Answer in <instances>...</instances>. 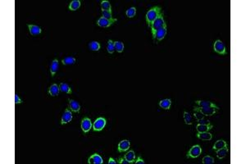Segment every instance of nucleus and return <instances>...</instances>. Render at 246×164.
Listing matches in <instances>:
<instances>
[{
	"instance_id": "1",
	"label": "nucleus",
	"mask_w": 246,
	"mask_h": 164,
	"mask_svg": "<svg viewBox=\"0 0 246 164\" xmlns=\"http://www.w3.org/2000/svg\"><path fill=\"white\" fill-rule=\"evenodd\" d=\"M161 12H162V8L158 6H155L148 11V12L146 13V22L148 26L149 27L151 26L153 22L156 20V18L159 16Z\"/></svg>"
},
{
	"instance_id": "2",
	"label": "nucleus",
	"mask_w": 246,
	"mask_h": 164,
	"mask_svg": "<svg viewBox=\"0 0 246 164\" xmlns=\"http://www.w3.org/2000/svg\"><path fill=\"white\" fill-rule=\"evenodd\" d=\"M165 24H166V22H165V20H164V16H163V12H161L159 16L156 18V20L153 22L151 26H150L153 39H154V36H155V33H156L157 31L159 28H161Z\"/></svg>"
},
{
	"instance_id": "3",
	"label": "nucleus",
	"mask_w": 246,
	"mask_h": 164,
	"mask_svg": "<svg viewBox=\"0 0 246 164\" xmlns=\"http://www.w3.org/2000/svg\"><path fill=\"white\" fill-rule=\"evenodd\" d=\"M220 108L218 106L215 107H205V108H200V107H194V111H199L205 117H211L214 115L216 112L218 111Z\"/></svg>"
},
{
	"instance_id": "4",
	"label": "nucleus",
	"mask_w": 246,
	"mask_h": 164,
	"mask_svg": "<svg viewBox=\"0 0 246 164\" xmlns=\"http://www.w3.org/2000/svg\"><path fill=\"white\" fill-rule=\"evenodd\" d=\"M201 154L202 148L200 147V145L196 144V145L191 147V149L189 150L186 156H187L188 158H196V157H199Z\"/></svg>"
},
{
	"instance_id": "5",
	"label": "nucleus",
	"mask_w": 246,
	"mask_h": 164,
	"mask_svg": "<svg viewBox=\"0 0 246 164\" xmlns=\"http://www.w3.org/2000/svg\"><path fill=\"white\" fill-rule=\"evenodd\" d=\"M213 49H214L215 52H217V53H218V54H221V55L226 54V49L225 44L220 39H218V40L215 41L214 45H213Z\"/></svg>"
},
{
	"instance_id": "6",
	"label": "nucleus",
	"mask_w": 246,
	"mask_h": 164,
	"mask_svg": "<svg viewBox=\"0 0 246 164\" xmlns=\"http://www.w3.org/2000/svg\"><path fill=\"white\" fill-rule=\"evenodd\" d=\"M106 124H107L106 119L104 117H99L94 121L93 124V130L94 131H101L105 127Z\"/></svg>"
},
{
	"instance_id": "7",
	"label": "nucleus",
	"mask_w": 246,
	"mask_h": 164,
	"mask_svg": "<svg viewBox=\"0 0 246 164\" xmlns=\"http://www.w3.org/2000/svg\"><path fill=\"white\" fill-rule=\"evenodd\" d=\"M116 21H118V19H113V20H107L106 18L101 17L99 20L97 21V25L100 27H104V28H107L111 26L112 25L115 23Z\"/></svg>"
},
{
	"instance_id": "8",
	"label": "nucleus",
	"mask_w": 246,
	"mask_h": 164,
	"mask_svg": "<svg viewBox=\"0 0 246 164\" xmlns=\"http://www.w3.org/2000/svg\"><path fill=\"white\" fill-rule=\"evenodd\" d=\"M81 129L83 130L84 133H88L90 130V129L93 127L92 122L89 117H84L81 121Z\"/></svg>"
},
{
	"instance_id": "9",
	"label": "nucleus",
	"mask_w": 246,
	"mask_h": 164,
	"mask_svg": "<svg viewBox=\"0 0 246 164\" xmlns=\"http://www.w3.org/2000/svg\"><path fill=\"white\" fill-rule=\"evenodd\" d=\"M166 24L163 26L161 28H159L155 33V36H154V39H157L158 41H161L163 40V39L165 38V36L166 35Z\"/></svg>"
},
{
	"instance_id": "10",
	"label": "nucleus",
	"mask_w": 246,
	"mask_h": 164,
	"mask_svg": "<svg viewBox=\"0 0 246 164\" xmlns=\"http://www.w3.org/2000/svg\"><path fill=\"white\" fill-rule=\"evenodd\" d=\"M72 111L70 110V109H68V108H66V110H65V112H64V113H63V117H62V120H61V124L62 125H64V124H67V123H69V122H72Z\"/></svg>"
},
{
	"instance_id": "11",
	"label": "nucleus",
	"mask_w": 246,
	"mask_h": 164,
	"mask_svg": "<svg viewBox=\"0 0 246 164\" xmlns=\"http://www.w3.org/2000/svg\"><path fill=\"white\" fill-rule=\"evenodd\" d=\"M131 147V142L128 140H121L120 143L118 144V151L119 153H123L126 152L130 149Z\"/></svg>"
},
{
	"instance_id": "12",
	"label": "nucleus",
	"mask_w": 246,
	"mask_h": 164,
	"mask_svg": "<svg viewBox=\"0 0 246 164\" xmlns=\"http://www.w3.org/2000/svg\"><path fill=\"white\" fill-rule=\"evenodd\" d=\"M88 163L89 164H103L104 160L99 154H94L91 155L89 159H88Z\"/></svg>"
},
{
	"instance_id": "13",
	"label": "nucleus",
	"mask_w": 246,
	"mask_h": 164,
	"mask_svg": "<svg viewBox=\"0 0 246 164\" xmlns=\"http://www.w3.org/2000/svg\"><path fill=\"white\" fill-rule=\"evenodd\" d=\"M69 101V108H71V111L73 112H79L80 110V104L78 103L76 100L74 99H68Z\"/></svg>"
},
{
	"instance_id": "14",
	"label": "nucleus",
	"mask_w": 246,
	"mask_h": 164,
	"mask_svg": "<svg viewBox=\"0 0 246 164\" xmlns=\"http://www.w3.org/2000/svg\"><path fill=\"white\" fill-rule=\"evenodd\" d=\"M197 137L199 140H204V141H209L212 140V136L210 132L206 131V132H198L197 133Z\"/></svg>"
},
{
	"instance_id": "15",
	"label": "nucleus",
	"mask_w": 246,
	"mask_h": 164,
	"mask_svg": "<svg viewBox=\"0 0 246 164\" xmlns=\"http://www.w3.org/2000/svg\"><path fill=\"white\" fill-rule=\"evenodd\" d=\"M28 28H29V31L31 33V35H38L39 34H41L42 29L38 26H35V25H28Z\"/></svg>"
},
{
	"instance_id": "16",
	"label": "nucleus",
	"mask_w": 246,
	"mask_h": 164,
	"mask_svg": "<svg viewBox=\"0 0 246 164\" xmlns=\"http://www.w3.org/2000/svg\"><path fill=\"white\" fill-rule=\"evenodd\" d=\"M59 68V63L58 60V59H54L51 63L50 65V72H51V75L52 77H54L55 74L58 72Z\"/></svg>"
},
{
	"instance_id": "17",
	"label": "nucleus",
	"mask_w": 246,
	"mask_h": 164,
	"mask_svg": "<svg viewBox=\"0 0 246 164\" xmlns=\"http://www.w3.org/2000/svg\"><path fill=\"white\" fill-rule=\"evenodd\" d=\"M195 104L198 105V107H200V108H205V107H215L217 105L212 103V102L208 101V100H197L195 101Z\"/></svg>"
},
{
	"instance_id": "18",
	"label": "nucleus",
	"mask_w": 246,
	"mask_h": 164,
	"mask_svg": "<svg viewBox=\"0 0 246 164\" xmlns=\"http://www.w3.org/2000/svg\"><path fill=\"white\" fill-rule=\"evenodd\" d=\"M213 128V126L212 124L209 125H202V124H198L196 126V130H197L198 132H206V131H209L210 130Z\"/></svg>"
},
{
	"instance_id": "19",
	"label": "nucleus",
	"mask_w": 246,
	"mask_h": 164,
	"mask_svg": "<svg viewBox=\"0 0 246 164\" xmlns=\"http://www.w3.org/2000/svg\"><path fill=\"white\" fill-rule=\"evenodd\" d=\"M59 92H60V89H59V86L58 85L56 84H53L49 89V94L54 97V96H58L59 94Z\"/></svg>"
},
{
	"instance_id": "20",
	"label": "nucleus",
	"mask_w": 246,
	"mask_h": 164,
	"mask_svg": "<svg viewBox=\"0 0 246 164\" xmlns=\"http://www.w3.org/2000/svg\"><path fill=\"white\" fill-rule=\"evenodd\" d=\"M159 106L165 110H169L172 106V100L169 98H165L159 102Z\"/></svg>"
},
{
	"instance_id": "21",
	"label": "nucleus",
	"mask_w": 246,
	"mask_h": 164,
	"mask_svg": "<svg viewBox=\"0 0 246 164\" xmlns=\"http://www.w3.org/2000/svg\"><path fill=\"white\" fill-rule=\"evenodd\" d=\"M228 152L229 149L228 148H227V146L224 147V148H222V149H220L216 151V153H217V157H218L219 159H222V158H224V157L226 156V154H227Z\"/></svg>"
},
{
	"instance_id": "22",
	"label": "nucleus",
	"mask_w": 246,
	"mask_h": 164,
	"mask_svg": "<svg viewBox=\"0 0 246 164\" xmlns=\"http://www.w3.org/2000/svg\"><path fill=\"white\" fill-rule=\"evenodd\" d=\"M124 157H125L126 160L128 161L129 163H135V152H134L133 150H130V151H128V152L125 154Z\"/></svg>"
},
{
	"instance_id": "23",
	"label": "nucleus",
	"mask_w": 246,
	"mask_h": 164,
	"mask_svg": "<svg viewBox=\"0 0 246 164\" xmlns=\"http://www.w3.org/2000/svg\"><path fill=\"white\" fill-rule=\"evenodd\" d=\"M226 146H227L226 141H224L223 140H218L215 142V144H213V147H212V149H213V150H215V151H217V150L220 149H222V148H224V147Z\"/></svg>"
},
{
	"instance_id": "24",
	"label": "nucleus",
	"mask_w": 246,
	"mask_h": 164,
	"mask_svg": "<svg viewBox=\"0 0 246 164\" xmlns=\"http://www.w3.org/2000/svg\"><path fill=\"white\" fill-rule=\"evenodd\" d=\"M59 89H60V91L61 92H63V93H65V94H72V89H71V87H70L68 85L66 84V83H61V84L59 85Z\"/></svg>"
},
{
	"instance_id": "25",
	"label": "nucleus",
	"mask_w": 246,
	"mask_h": 164,
	"mask_svg": "<svg viewBox=\"0 0 246 164\" xmlns=\"http://www.w3.org/2000/svg\"><path fill=\"white\" fill-rule=\"evenodd\" d=\"M80 0H73L71 2L69 5V10L70 11H76L79 7H80Z\"/></svg>"
},
{
	"instance_id": "26",
	"label": "nucleus",
	"mask_w": 246,
	"mask_h": 164,
	"mask_svg": "<svg viewBox=\"0 0 246 164\" xmlns=\"http://www.w3.org/2000/svg\"><path fill=\"white\" fill-rule=\"evenodd\" d=\"M101 9H102V11H109V12H112V6L110 2L107 1V0L102 1L101 2Z\"/></svg>"
},
{
	"instance_id": "27",
	"label": "nucleus",
	"mask_w": 246,
	"mask_h": 164,
	"mask_svg": "<svg viewBox=\"0 0 246 164\" xmlns=\"http://www.w3.org/2000/svg\"><path fill=\"white\" fill-rule=\"evenodd\" d=\"M124 48H125L124 44L121 42V41H115L114 42L115 51H117V52H119V53H121V52H123Z\"/></svg>"
},
{
	"instance_id": "28",
	"label": "nucleus",
	"mask_w": 246,
	"mask_h": 164,
	"mask_svg": "<svg viewBox=\"0 0 246 164\" xmlns=\"http://www.w3.org/2000/svg\"><path fill=\"white\" fill-rule=\"evenodd\" d=\"M76 59L73 57H66L64 59L62 60L63 65H73L76 63Z\"/></svg>"
},
{
	"instance_id": "29",
	"label": "nucleus",
	"mask_w": 246,
	"mask_h": 164,
	"mask_svg": "<svg viewBox=\"0 0 246 164\" xmlns=\"http://www.w3.org/2000/svg\"><path fill=\"white\" fill-rule=\"evenodd\" d=\"M100 44L98 42V41H92L89 44V48L92 51H99L100 49Z\"/></svg>"
},
{
	"instance_id": "30",
	"label": "nucleus",
	"mask_w": 246,
	"mask_h": 164,
	"mask_svg": "<svg viewBox=\"0 0 246 164\" xmlns=\"http://www.w3.org/2000/svg\"><path fill=\"white\" fill-rule=\"evenodd\" d=\"M107 52H108V53H110V54H112V53L115 52L114 42H113L112 40H111V39H109V40L107 41Z\"/></svg>"
},
{
	"instance_id": "31",
	"label": "nucleus",
	"mask_w": 246,
	"mask_h": 164,
	"mask_svg": "<svg viewBox=\"0 0 246 164\" xmlns=\"http://www.w3.org/2000/svg\"><path fill=\"white\" fill-rule=\"evenodd\" d=\"M126 17L129 18L134 17L135 15H136V8L134 7H130V8L127 9L126 12Z\"/></svg>"
},
{
	"instance_id": "32",
	"label": "nucleus",
	"mask_w": 246,
	"mask_h": 164,
	"mask_svg": "<svg viewBox=\"0 0 246 164\" xmlns=\"http://www.w3.org/2000/svg\"><path fill=\"white\" fill-rule=\"evenodd\" d=\"M184 121H185L186 125H192V123H193L192 122V117L189 112H184Z\"/></svg>"
},
{
	"instance_id": "33",
	"label": "nucleus",
	"mask_w": 246,
	"mask_h": 164,
	"mask_svg": "<svg viewBox=\"0 0 246 164\" xmlns=\"http://www.w3.org/2000/svg\"><path fill=\"white\" fill-rule=\"evenodd\" d=\"M214 158L211 156H205L202 160V163L204 164H212L214 163Z\"/></svg>"
},
{
	"instance_id": "34",
	"label": "nucleus",
	"mask_w": 246,
	"mask_h": 164,
	"mask_svg": "<svg viewBox=\"0 0 246 164\" xmlns=\"http://www.w3.org/2000/svg\"><path fill=\"white\" fill-rule=\"evenodd\" d=\"M102 15H103V17L106 18L107 20H113V19H115V18L112 17V12H109V11H102Z\"/></svg>"
},
{
	"instance_id": "35",
	"label": "nucleus",
	"mask_w": 246,
	"mask_h": 164,
	"mask_svg": "<svg viewBox=\"0 0 246 164\" xmlns=\"http://www.w3.org/2000/svg\"><path fill=\"white\" fill-rule=\"evenodd\" d=\"M198 123L199 124H202V125H209V124H211L210 121L208 118H206V117H204L201 119L198 120Z\"/></svg>"
},
{
	"instance_id": "36",
	"label": "nucleus",
	"mask_w": 246,
	"mask_h": 164,
	"mask_svg": "<svg viewBox=\"0 0 246 164\" xmlns=\"http://www.w3.org/2000/svg\"><path fill=\"white\" fill-rule=\"evenodd\" d=\"M194 117L197 119V121L198 120H199V119H201L202 117H205V116H204L203 114H202L201 112H199V111H194Z\"/></svg>"
},
{
	"instance_id": "37",
	"label": "nucleus",
	"mask_w": 246,
	"mask_h": 164,
	"mask_svg": "<svg viewBox=\"0 0 246 164\" xmlns=\"http://www.w3.org/2000/svg\"><path fill=\"white\" fill-rule=\"evenodd\" d=\"M21 103H22V100H21V98H20V97L18 96V94H15V104H20Z\"/></svg>"
},
{
	"instance_id": "38",
	"label": "nucleus",
	"mask_w": 246,
	"mask_h": 164,
	"mask_svg": "<svg viewBox=\"0 0 246 164\" xmlns=\"http://www.w3.org/2000/svg\"><path fill=\"white\" fill-rule=\"evenodd\" d=\"M118 163L121 164H128L129 163V162L126 159L125 157H120V158H119V161H118Z\"/></svg>"
},
{
	"instance_id": "39",
	"label": "nucleus",
	"mask_w": 246,
	"mask_h": 164,
	"mask_svg": "<svg viewBox=\"0 0 246 164\" xmlns=\"http://www.w3.org/2000/svg\"><path fill=\"white\" fill-rule=\"evenodd\" d=\"M135 164H145V163L144 159H142L140 157H137V159H136V161H135Z\"/></svg>"
},
{
	"instance_id": "40",
	"label": "nucleus",
	"mask_w": 246,
	"mask_h": 164,
	"mask_svg": "<svg viewBox=\"0 0 246 164\" xmlns=\"http://www.w3.org/2000/svg\"><path fill=\"white\" fill-rule=\"evenodd\" d=\"M108 164H117V161L115 160L114 158L110 157V158L108 159Z\"/></svg>"
}]
</instances>
